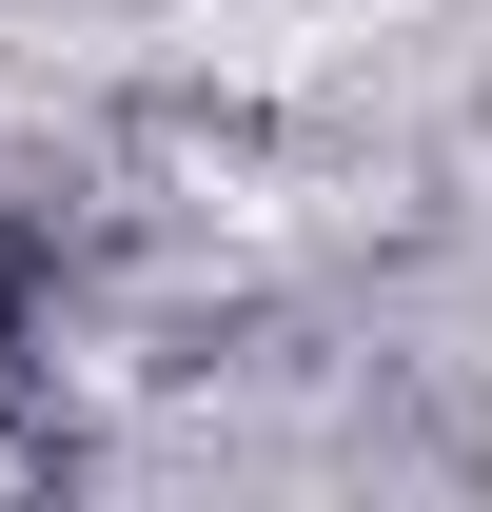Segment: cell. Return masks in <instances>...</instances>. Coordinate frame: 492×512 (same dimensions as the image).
Returning a JSON list of instances; mask_svg holds the SVG:
<instances>
[]
</instances>
